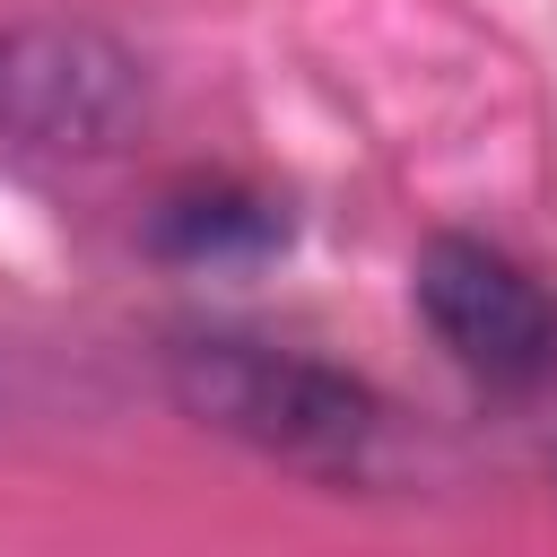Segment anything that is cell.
<instances>
[{"mask_svg":"<svg viewBox=\"0 0 557 557\" xmlns=\"http://www.w3.org/2000/svg\"><path fill=\"white\" fill-rule=\"evenodd\" d=\"M165 374L191 418L296 470H357L383 444V400L357 374L270 348V339H183Z\"/></svg>","mask_w":557,"mask_h":557,"instance_id":"6da1fadb","label":"cell"},{"mask_svg":"<svg viewBox=\"0 0 557 557\" xmlns=\"http://www.w3.org/2000/svg\"><path fill=\"white\" fill-rule=\"evenodd\" d=\"M418 313L453 348L461 374H479L496 392L557 383V296L522 261H505L470 235H435L418 252Z\"/></svg>","mask_w":557,"mask_h":557,"instance_id":"7a4b0ae2","label":"cell"},{"mask_svg":"<svg viewBox=\"0 0 557 557\" xmlns=\"http://www.w3.org/2000/svg\"><path fill=\"white\" fill-rule=\"evenodd\" d=\"M139 113V70L104 35H9L0 44V131L44 157H104Z\"/></svg>","mask_w":557,"mask_h":557,"instance_id":"3957f363","label":"cell"},{"mask_svg":"<svg viewBox=\"0 0 557 557\" xmlns=\"http://www.w3.org/2000/svg\"><path fill=\"white\" fill-rule=\"evenodd\" d=\"M148 244L165 261H252V252L287 244V209L252 200V191H174L157 209Z\"/></svg>","mask_w":557,"mask_h":557,"instance_id":"277c9868","label":"cell"},{"mask_svg":"<svg viewBox=\"0 0 557 557\" xmlns=\"http://www.w3.org/2000/svg\"><path fill=\"white\" fill-rule=\"evenodd\" d=\"M0 400H9V383H0Z\"/></svg>","mask_w":557,"mask_h":557,"instance_id":"5b68a950","label":"cell"}]
</instances>
